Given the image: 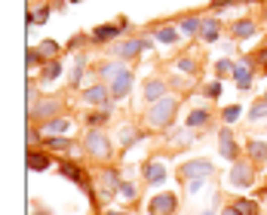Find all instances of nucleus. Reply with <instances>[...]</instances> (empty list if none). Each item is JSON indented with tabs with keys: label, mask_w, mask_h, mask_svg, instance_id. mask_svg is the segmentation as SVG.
Returning <instances> with one entry per match:
<instances>
[{
	"label": "nucleus",
	"mask_w": 267,
	"mask_h": 215,
	"mask_svg": "<svg viewBox=\"0 0 267 215\" xmlns=\"http://www.w3.org/2000/svg\"><path fill=\"white\" fill-rule=\"evenodd\" d=\"M175 111H178L175 98H160V101H154V107L147 111V126H150V129H166V126L175 120Z\"/></svg>",
	"instance_id": "f257e3e1"
},
{
	"label": "nucleus",
	"mask_w": 267,
	"mask_h": 215,
	"mask_svg": "<svg viewBox=\"0 0 267 215\" xmlns=\"http://www.w3.org/2000/svg\"><path fill=\"white\" fill-rule=\"evenodd\" d=\"M86 151L98 160L111 157V138H104L101 132H86Z\"/></svg>",
	"instance_id": "f03ea898"
},
{
	"label": "nucleus",
	"mask_w": 267,
	"mask_h": 215,
	"mask_svg": "<svg viewBox=\"0 0 267 215\" xmlns=\"http://www.w3.org/2000/svg\"><path fill=\"white\" fill-rule=\"evenodd\" d=\"M175 206H178V200L172 194H160V197H154V200L147 203V212L150 215H172Z\"/></svg>",
	"instance_id": "7ed1b4c3"
},
{
	"label": "nucleus",
	"mask_w": 267,
	"mask_h": 215,
	"mask_svg": "<svg viewBox=\"0 0 267 215\" xmlns=\"http://www.w3.org/2000/svg\"><path fill=\"white\" fill-rule=\"evenodd\" d=\"M209 172H212L209 160H190V163L181 166V178H187V182H190V178H206Z\"/></svg>",
	"instance_id": "20e7f679"
},
{
	"label": "nucleus",
	"mask_w": 267,
	"mask_h": 215,
	"mask_svg": "<svg viewBox=\"0 0 267 215\" xmlns=\"http://www.w3.org/2000/svg\"><path fill=\"white\" fill-rule=\"evenodd\" d=\"M231 185L234 188H249L252 185V166L249 163H234L231 166Z\"/></svg>",
	"instance_id": "39448f33"
},
{
	"label": "nucleus",
	"mask_w": 267,
	"mask_h": 215,
	"mask_svg": "<svg viewBox=\"0 0 267 215\" xmlns=\"http://www.w3.org/2000/svg\"><path fill=\"white\" fill-rule=\"evenodd\" d=\"M129 89H132V71H126V68H123L120 74L111 80V92H114V98H123Z\"/></svg>",
	"instance_id": "423d86ee"
},
{
	"label": "nucleus",
	"mask_w": 267,
	"mask_h": 215,
	"mask_svg": "<svg viewBox=\"0 0 267 215\" xmlns=\"http://www.w3.org/2000/svg\"><path fill=\"white\" fill-rule=\"evenodd\" d=\"M59 111H62V104H59L56 98H46V101L31 104V114H34V117H40V120H52V114H59Z\"/></svg>",
	"instance_id": "0eeeda50"
},
{
	"label": "nucleus",
	"mask_w": 267,
	"mask_h": 215,
	"mask_svg": "<svg viewBox=\"0 0 267 215\" xmlns=\"http://www.w3.org/2000/svg\"><path fill=\"white\" fill-rule=\"evenodd\" d=\"M117 191H120V178H117V172H114V169H104V172H101V200H111Z\"/></svg>",
	"instance_id": "6e6552de"
},
{
	"label": "nucleus",
	"mask_w": 267,
	"mask_h": 215,
	"mask_svg": "<svg viewBox=\"0 0 267 215\" xmlns=\"http://www.w3.org/2000/svg\"><path fill=\"white\" fill-rule=\"evenodd\" d=\"M111 89L108 86H101V83H95V86H89L86 92H83V98L89 101V104H111Z\"/></svg>",
	"instance_id": "1a4fd4ad"
},
{
	"label": "nucleus",
	"mask_w": 267,
	"mask_h": 215,
	"mask_svg": "<svg viewBox=\"0 0 267 215\" xmlns=\"http://www.w3.org/2000/svg\"><path fill=\"white\" fill-rule=\"evenodd\" d=\"M218 151H221V157L224 160H237V145H234V138H231V129H221V135H218Z\"/></svg>",
	"instance_id": "9d476101"
},
{
	"label": "nucleus",
	"mask_w": 267,
	"mask_h": 215,
	"mask_svg": "<svg viewBox=\"0 0 267 215\" xmlns=\"http://www.w3.org/2000/svg\"><path fill=\"white\" fill-rule=\"evenodd\" d=\"M234 77H237L240 89H246V86H249V80H252V59H243V62H237V65H234Z\"/></svg>",
	"instance_id": "9b49d317"
},
{
	"label": "nucleus",
	"mask_w": 267,
	"mask_h": 215,
	"mask_svg": "<svg viewBox=\"0 0 267 215\" xmlns=\"http://www.w3.org/2000/svg\"><path fill=\"white\" fill-rule=\"evenodd\" d=\"M144 178H147V182L150 185H163L166 182V169H163V163H144Z\"/></svg>",
	"instance_id": "f8f14e48"
},
{
	"label": "nucleus",
	"mask_w": 267,
	"mask_h": 215,
	"mask_svg": "<svg viewBox=\"0 0 267 215\" xmlns=\"http://www.w3.org/2000/svg\"><path fill=\"white\" fill-rule=\"evenodd\" d=\"M120 28H123V25H98V28L92 31V40H95V43L114 40V37H117V34H120Z\"/></svg>",
	"instance_id": "ddd939ff"
},
{
	"label": "nucleus",
	"mask_w": 267,
	"mask_h": 215,
	"mask_svg": "<svg viewBox=\"0 0 267 215\" xmlns=\"http://www.w3.org/2000/svg\"><path fill=\"white\" fill-rule=\"evenodd\" d=\"M218 31H221L218 19H206V22H203V28H200V37H203L206 43H215V40H218Z\"/></svg>",
	"instance_id": "4468645a"
},
{
	"label": "nucleus",
	"mask_w": 267,
	"mask_h": 215,
	"mask_svg": "<svg viewBox=\"0 0 267 215\" xmlns=\"http://www.w3.org/2000/svg\"><path fill=\"white\" fill-rule=\"evenodd\" d=\"M59 166H62V175H68L71 182H77V185H83V188H86V182H83V169H80L77 163H68V160H62Z\"/></svg>",
	"instance_id": "2eb2a0df"
},
{
	"label": "nucleus",
	"mask_w": 267,
	"mask_h": 215,
	"mask_svg": "<svg viewBox=\"0 0 267 215\" xmlns=\"http://www.w3.org/2000/svg\"><path fill=\"white\" fill-rule=\"evenodd\" d=\"M141 49H144L141 40H126V43H117V46H114V52L123 56V59H132V56H138Z\"/></svg>",
	"instance_id": "dca6fc26"
},
{
	"label": "nucleus",
	"mask_w": 267,
	"mask_h": 215,
	"mask_svg": "<svg viewBox=\"0 0 267 215\" xmlns=\"http://www.w3.org/2000/svg\"><path fill=\"white\" fill-rule=\"evenodd\" d=\"M163 89H166L163 80H150V83L144 86V98H147V101H160V98H163Z\"/></svg>",
	"instance_id": "f3484780"
},
{
	"label": "nucleus",
	"mask_w": 267,
	"mask_h": 215,
	"mask_svg": "<svg viewBox=\"0 0 267 215\" xmlns=\"http://www.w3.org/2000/svg\"><path fill=\"white\" fill-rule=\"evenodd\" d=\"M71 129V120H65V117H52V120H46V132H52V135H65Z\"/></svg>",
	"instance_id": "a211bd4d"
},
{
	"label": "nucleus",
	"mask_w": 267,
	"mask_h": 215,
	"mask_svg": "<svg viewBox=\"0 0 267 215\" xmlns=\"http://www.w3.org/2000/svg\"><path fill=\"white\" fill-rule=\"evenodd\" d=\"M249 157L255 163H267V145L264 141H249Z\"/></svg>",
	"instance_id": "6ab92c4d"
},
{
	"label": "nucleus",
	"mask_w": 267,
	"mask_h": 215,
	"mask_svg": "<svg viewBox=\"0 0 267 215\" xmlns=\"http://www.w3.org/2000/svg\"><path fill=\"white\" fill-rule=\"evenodd\" d=\"M46 166H49V157H46V154H34V151L28 154V169H34V172H43Z\"/></svg>",
	"instance_id": "aec40b11"
},
{
	"label": "nucleus",
	"mask_w": 267,
	"mask_h": 215,
	"mask_svg": "<svg viewBox=\"0 0 267 215\" xmlns=\"http://www.w3.org/2000/svg\"><path fill=\"white\" fill-rule=\"evenodd\" d=\"M252 34H255V25L249 19H243V22L234 25V37H252Z\"/></svg>",
	"instance_id": "412c9836"
},
{
	"label": "nucleus",
	"mask_w": 267,
	"mask_h": 215,
	"mask_svg": "<svg viewBox=\"0 0 267 215\" xmlns=\"http://www.w3.org/2000/svg\"><path fill=\"white\" fill-rule=\"evenodd\" d=\"M157 40L160 43H178V31L175 28H160L157 31Z\"/></svg>",
	"instance_id": "4be33fe9"
},
{
	"label": "nucleus",
	"mask_w": 267,
	"mask_h": 215,
	"mask_svg": "<svg viewBox=\"0 0 267 215\" xmlns=\"http://www.w3.org/2000/svg\"><path fill=\"white\" fill-rule=\"evenodd\" d=\"M209 120V111H190V117H187V126L190 129H197V126H203Z\"/></svg>",
	"instance_id": "5701e85b"
},
{
	"label": "nucleus",
	"mask_w": 267,
	"mask_h": 215,
	"mask_svg": "<svg viewBox=\"0 0 267 215\" xmlns=\"http://www.w3.org/2000/svg\"><path fill=\"white\" fill-rule=\"evenodd\" d=\"M249 117H252V120H264V117H267V98H261V101H255V104H252Z\"/></svg>",
	"instance_id": "b1692460"
},
{
	"label": "nucleus",
	"mask_w": 267,
	"mask_h": 215,
	"mask_svg": "<svg viewBox=\"0 0 267 215\" xmlns=\"http://www.w3.org/2000/svg\"><path fill=\"white\" fill-rule=\"evenodd\" d=\"M234 206H237L243 215H258V203H255V200H237Z\"/></svg>",
	"instance_id": "393cba45"
},
{
	"label": "nucleus",
	"mask_w": 267,
	"mask_h": 215,
	"mask_svg": "<svg viewBox=\"0 0 267 215\" xmlns=\"http://www.w3.org/2000/svg\"><path fill=\"white\" fill-rule=\"evenodd\" d=\"M46 19H49V7H40V10H34V13L28 16V25H34V22H37V25H43Z\"/></svg>",
	"instance_id": "a878e982"
},
{
	"label": "nucleus",
	"mask_w": 267,
	"mask_h": 215,
	"mask_svg": "<svg viewBox=\"0 0 267 215\" xmlns=\"http://www.w3.org/2000/svg\"><path fill=\"white\" fill-rule=\"evenodd\" d=\"M200 28H203L200 19H184V22H181V31H184V34H200Z\"/></svg>",
	"instance_id": "bb28decb"
},
{
	"label": "nucleus",
	"mask_w": 267,
	"mask_h": 215,
	"mask_svg": "<svg viewBox=\"0 0 267 215\" xmlns=\"http://www.w3.org/2000/svg\"><path fill=\"white\" fill-rule=\"evenodd\" d=\"M138 138H141V132H132V129H123V132H120V145H123V148H129V145H132V141H138Z\"/></svg>",
	"instance_id": "cd10ccee"
},
{
	"label": "nucleus",
	"mask_w": 267,
	"mask_h": 215,
	"mask_svg": "<svg viewBox=\"0 0 267 215\" xmlns=\"http://www.w3.org/2000/svg\"><path fill=\"white\" fill-rule=\"evenodd\" d=\"M98 71H101V77H111V80H114V77H117L120 71H123V65H101Z\"/></svg>",
	"instance_id": "c85d7f7f"
},
{
	"label": "nucleus",
	"mask_w": 267,
	"mask_h": 215,
	"mask_svg": "<svg viewBox=\"0 0 267 215\" xmlns=\"http://www.w3.org/2000/svg\"><path fill=\"white\" fill-rule=\"evenodd\" d=\"M224 123H237V117H240V104H231V107H224Z\"/></svg>",
	"instance_id": "c756f323"
},
{
	"label": "nucleus",
	"mask_w": 267,
	"mask_h": 215,
	"mask_svg": "<svg viewBox=\"0 0 267 215\" xmlns=\"http://www.w3.org/2000/svg\"><path fill=\"white\" fill-rule=\"evenodd\" d=\"M83 65H86V62H83V59H77V65L71 68V83H74V86L80 83V74H83Z\"/></svg>",
	"instance_id": "7c9ffc66"
},
{
	"label": "nucleus",
	"mask_w": 267,
	"mask_h": 215,
	"mask_svg": "<svg viewBox=\"0 0 267 215\" xmlns=\"http://www.w3.org/2000/svg\"><path fill=\"white\" fill-rule=\"evenodd\" d=\"M59 74H62V65H59V62H49V68L43 71V77H46V80H56Z\"/></svg>",
	"instance_id": "2f4dec72"
},
{
	"label": "nucleus",
	"mask_w": 267,
	"mask_h": 215,
	"mask_svg": "<svg viewBox=\"0 0 267 215\" xmlns=\"http://www.w3.org/2000/svg\"><path fill=\"white\" fill-rule=\"evenodd\" d=\"M46 145H49L52 151H68V145H71V141H68V138H49Z\"/></svg>",
	"instance_id": "473e14b6"
},
{
	"label": "nucleus",
	"mask_w": 267,
	"mask_h": 215,
	"mask_svg": "<svg viewBox=\"0 0 267 215\" xmlns=\"http://www.w3.org/2000/svg\"><path fill=\"white\" fill-rule=\"evenodd\" d=\"M178 71H184V74H194V71H197V65L194 62H190V59H178V65H175Z\"/></svg>",
	"instance_id": "72a5a7b5"
},
{
	"label": "nucleus",
	"mask_w": 267,
	"mask_h": 215,
	"mask_svg": "<svg viewBox=\"0 0 267 215\" xmlns=\"http://www.w3.org/2000/svg\"><path fill=\"white\" fill-rule=\"evenodd\" d=\"M203 95H206V98H218V95H221V83H218V80H215V83H209V86L203 89Z\"/></svg>",
	"instance_id": "f704fd0d"
},
{
	"label": "nucleus",
	"mask_w": 267,
	"mask_h": 215,
	"mask_svg": "<svg viewBox=\"0 0 267 215\" xmlns=\"http://www.w3.org/2000/svg\"><path fill=\"white\" fill-rule=\"evenodd\" d=\"M187 141H190V126H187V129H178V132H175V145H187Z\"/></svg>",
	"instance_id": "c9c22d12"
},
{
	"label": "nucleus",
	"mask_w": 267,
	"mask_h": 215,
	"mask_svg": "<svg viewBox=\"0 0 267 215\" xmlns=\"http://www.w3.org/2000/svg\"><path fill=\"white\" fill-rule=\"evenodd\" d=\"M215 71H218V74H227V71H234V65L227 62V59H218L215 62Z\"/></svg>",
	"instance_id": "e433bc0d"
},
{
	"label": "nucleus",
	"mask_w": 267,
	"mask_h": 215,
	"mask_svg": "<svg viewBox=\"0 0 267 215\" xmlns=\"http://www.w3.org/2000/svg\"><path fill=\"white\" fill-rule=\"evenodd\" d=\"M108 117H111L108 111H98V114H89V123H92V126H101V123H104Z\"/></svg>",
	"instance_id": "4c0bfd02"
},
{
	"label": "nucleus",
	"mask_w": 267,
	"mask_h": 215,
	"mask_svg": "<svg viewBox=\"0 0 267 215\" xmlns=\"http://www.w3.org/2000/svg\"><path fill=\"white\" fill-rule=\"evenodd\" d=\"M120 197L132 200V197H135V185H126V182H123V185H120Z\"/></svg>",
	"instance_id": "58836bf2"
},
{
	"label": "nucleus",
	"mask_w": 267,
	"mask_h": 215,
	"mask_svg": "<svg viewBox=\"0 0 267 215\" xmlns=\"http://www.w3.org/2000/svg\"><path fill=\"white\" fill-rule=\"evenodd\" d=\"M56 52H59V43L56 40H46L43 43V56H56Z\"/></svg>",
	"instance_id": "ea45409f"
},
{
	"label": "nucleus",
	"mask_w": 267,
	"mask_h": 215,
	"mask_svg": "<svg viewBox=\"0 0 267 215\" xmlns=\"http://www.w3.org/2000/svg\"><path fill=\"white\" fill-rule=\"evenodd\" d=\"M43 62V56L40 52H34V49H28V65H40Z\"/></svg>",
	"instance_id": "a19ab883"
},
{
	"label": "nucleus",
	"mask_w": 267,
	"mask_h": 215,
	"mask_svg": "<svg viewBox=\"0 0 267 215\" xmlns=\"http://www.w3.org/2000/svg\"><path fill=\"white\" fill-rule=\"evenodd\" d=\"M221 215H243V212H240V209H237V206H227V209H224V212H221Z\"/></svg>",
	"instance_id": "79ce46f5"
},
{
	"label": "nucleus",
	"mask_w": 267,
	"mask_h": 215,
	"mask_svg": "<svg viewBox=\"0 0 267 215\" xmlns=\"http://www.w3.org/2000/svg\"><path fill=\"white\" fill-rule=\"evenodd\" d=\"M258 62H264V68H267V49H261V52H258Z\"/></svg>",
	"instance_id": "37998d69"
},
{
	"label": "nucleus",
	"mask_w": 267,
	"mask_h": 215,
	"mask_svg": "<svg viewBox=\"0 0 267 215\" xmlns=\"http://www.w3.org/2000/svg\"><path fill=\"white\" fill-rule=\"evenodd\" d=\"M215 7H224V4H237V0H212Z\"/></svg>",
	"instance_id": "c03bdc74"
},
{
	"label": "nucleus",
	"mask_w": 267,
	"mask_h": 215,
	"mask_svg": "<svg viewBox=\"0 0 267 215\" xmlns=\"http://www.w3.org/2000/svg\"><path fill=\"white\" fill-rule=\"evenodd\" d=\"M108 215H123V212H108Z\"/></svg>",
	"instance_id": "a18cd8bd"
},
{
	"label": "nucleus",
	"mask_w": 267,
	"mask_h": 215,
	"mask_svg": "<svg viewBox=\"0 0 267 215\" xmlns=\"http://www.w3.org/2000/svg\"><path fill=\"white\" fill-rule=\"evenodd\" d=\"M71 4H77V0H71Z\"/></svg>",
	"instance_id": "49530a36"
},
{
	"label": "nucleus",
	"mask_w": 267,
	"mask_h": 215,
	"mask_svg": "<svg viewBox=\"0 0 267 215\" xmlns=\"http://www.w3.org/2000/svg\"><path fill=\"white\" fill-rule=\"evenodd\" d=\"M203 215H209V212H203Z\"/></svg>",
	"instance_id": "de8ad7c7"
},
{
	"label": "nucleus",
	"mask_w": 267,
	"mask_h": 215,
	"mask_svg": "<svg viewBox=\"0 0 267 215\" xmlns=\"http://www.w3.org/2000/svg\"><path fill=\"white\" fill-rule=\"evenodd\" d=\"M264 98H267V95H264Z\"/></svg>",
	"instance_id": "09e8293b"
}]
</instances>
